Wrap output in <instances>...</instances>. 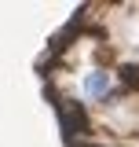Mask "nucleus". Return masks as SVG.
Instances as JSON below:
<instances>
[{
    "label": "nucleus",
    "instance_id": "nucleus-1",
    "mask_svg": "<svg viewBox=\"0 0 139 147\" xmlns=\"http://www.w3.org/2000/svg\"><path fill=\"white\" fill-rule=\"evenodd\" d=\"M81 92H84L88 99H106V96L114 92V74L103 70V66H92V70L81 77Z\"/></svg>",
    "mask_w": 139,
    "mask_h": 147
}]
</instances>
